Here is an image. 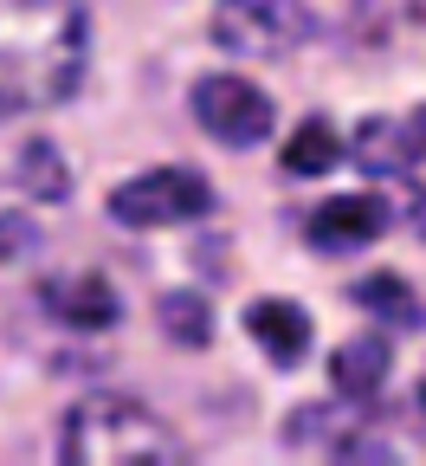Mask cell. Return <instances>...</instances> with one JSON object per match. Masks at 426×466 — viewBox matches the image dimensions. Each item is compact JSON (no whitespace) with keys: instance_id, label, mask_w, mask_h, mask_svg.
Masks as SVG:
<instances>
[{"instance_id":"cell-13","label":"cell","mask_w":426,"mask_h":466,"mask_svg":"<svg viewBox=\"0 0 426 466\" xmlns=\"http://www.w3.org/2000/svg\"><path fill=\"white\" fill-rule=\"evenodd\" d=\"M355 162L369 168V175H401V168L413 162V143H407L401 124H388V116H369V124H362V137H355Z\"/></svg>"},{"instance_id":"cell-1","label":"cell","mask_w":426,"mask_h":466,"mask_svg":"<svg viewBox=\"0 0 426 466\" xmlns=\"http://www.w3.org/2000/svg\"><path fill=\"white\" fill-rule=\"evenodd\" d=\"M91 20L65 0H0V116L52 110L84 85Z\"/></svg>"},{"instance_id":"cell-11","label":"cell","mask_w":426,"mask_h":466,"mask_svg":"<svg viewBox=\"0 0 426 466\" xmlns=\"http://www.w3.org/2000/svg\"><path fill=\"white\" fill-rule=\"evenodd\" d=\"M349 299H355L362 311H375V324H394V330H420V324H426V305L413 299V285H407L401 272H369V279H355Z\"/></svg>"},{"instance_id":"cell-16","label":"cell","mask_w":426,"mask_h":466,"mask_svg":"<svg viewBox=\"0 0 426 466\" xmlns=\"http://www.w3.org/2000/svg\"><path fill=\"white\" fill-rule=\"evenodd\" d=\"M33 240H39V227H33V220H20V214H0V266H7V259H20V253H33Z\"/></svg>"},{"instance_id":"cell-10","label":"cell","mask_w":426,"mask_h":466,"mask_svg":"<svg viewBox=\"0 0 426 466\" xmlns=\"http://www.w3.org/2000/svg\"><path fill=\"white\" fill-rule=\"evenodd\" d=\"M388 370H394V343L388 337H349V343H336V357H330V382L349 401H375Z\"/></svg>"},{"instance_id":"cell-4","label":"cell","mask_w":426,"mask_h":466,"mask_svg":"<svg viewBox=\"0 0 426 466\" xmlns=\"http://www.w3.org/2000/svg\"><path fill=\"white\" fill-rule=\"evenodd\" d=\"M207 33L233 58H284L311 39V7L303 0H220Z\"/></svg>"},{"instance_id":"cell-5","label":"cell","mask_w":426,"mask_h":466,"mask_svg":"<svg viewBox=\"0 0 426 466\" xmlns=\"http://www.w3.org/2000/svg\"><path fill=\"white\" fill-rule=\"evenodd\" d=\"M194 116H201V130L220 137L226 149H259L272 137V124H278V104L253 78L220 72V78H201L194 85Z\"/></svg>"},{"instance_id":"cell-15","label":"cell","mask_w":426,"mask_h":466,"mask_svg":"<svg viewBox=\"0 0 426 466\" xmlns=\"http://www.w3.org/2000/svg\"><path fill=\"white\" fill-rule=\"evenodd\" d=\"M20 188H26L33 201H65V195H72V168H65V156H58L45 137L20 149Z\"/></svg>"},{"instance_id":"cell-7","label":"cell","mask_w":426,"mask_h":466,"mask_svg":"<svg viewBox=\"0 0 426 466\" xmlns=\"http://www.w3.org/2000/svg\"><path fill=\"white\" fill-rule=\"evenodd\" d=\"M388 233V208L375 195H336L311 214V247L317 253H355Z\"/></svg>"},{"instance_id":"cell-17","label":"cell","mask_w":426,"mask_h":466,"mask_svg":"<svg viewBox=\"0 0 426 466\" xmlns=\"http://www.w3.org/2000/svg\"><path fill=\"white\" fill-rule=\"evenodd\" d=\"M407 143H413V156H426V110L413 116V130H407Z\"/></svg>"},{"instance_id":"cell-2","label":"cell","mask_w":426,"mask_h":466,"mask_svg":"<svg viewBox=\"0 0 426 466\" xmlns=\"http://www.w3.org/2000/svg\"><path fill=\"white\" fill-rule=\"evenodd\" d=\"M58 460H72V466H168V460H188V447L136 395H84L65 415V428H58Z\"/></svg>"},{"instance_id":"cell-12","label":"cell","mask_w":426,"mask_h":466,"mask_svg":"<svg viewBox=\"0 0 426 466\" xmlns=\"http://www.w3.org/2000/svg\"><path fill=\"white\" fill-rule=\"evenodd\" d=\"M342 162V137L330 116H303V124L284 137V168L291 175H330Z\"/></svg>"},{"instance_id":"cell-18","label":"cell","mask_w":426,"mask_h":466,"mask_svg":"<svg viewBox=\"0 0 426 466\" xmlns=\"http://www.w3.org/2000/svg\"><path fill=\"white\" fill-rule=\"evenodd\" d=\"M413 421H420V428H426V382H420V389H413Z\"/></svg>"},{"instance_id":"cell-14","label":"cell","mask_w":426,"mask_h":466,"mask_svg":"<svg viewBox=\"0 0 426 466\" xmlns=\"http://www.w3.org/2000/svg\"><path fill=\"white\" fill-rule=\"evenodd\" d=\"M155 324H162L181 350H207V337H213V311H207L201 291H168V299L155 305Z\"/></svg>"},{"instance_id":"cell-9","label":"cell","mask_w":426,"mask_h":466,"mask_svg":"<svg viewBox=\"0 0 426 466\" xmlns=\"http://www.w3.org/2000/svg\"><path fill=\"white\" fill-rule=\"evenodd\" d=\"M45 305L52 318H65L72 330H110L116 318H124V299H116V285L84 272V279H52L45 285Z\"/></svg>"},{"instance_id":"cell-6","label":"cell","mask_w":426,"mask_h":466,"mask_svg":"<svg viewBox=\"0 0 426 466\" xmlns=\"http://www.w3.org/2000/svg\"><path fill=\"white\" fill-rule=\"evenodd\" d=\"M284 447L291 453H323V460H388V447L369 441V428H362V401H349V395L297 408L284 421Z\"/></svg>"},{"instance_id":"cell-3","label":"cell","mask_w":426,"mask_h":466,"mask_svg":"<svg viewBox=\"0 0 426 466\" xmlns=\"http://www.w3.org/2000/svg\"><path fill=\"white\" fill-rule=\"evenodd\" d=\"M207 214H213V188L194 168H143L110 188L116 227H181V220H207Z\"/></svg>"},{"instance_id":"cell-8","label":"cell","mask_w":426,"mask_h":466,"mask_svg":"<svg viewBox=\"0 0 426 466\" xmlns=\"http://www.w3.org/2000/svg\"><path fill=\"white\" fill-rule=\"evenodd\" d=\"M246 330H253V343L278 370H297L303 357H311V311L291 305V299H253L246 305Z\"/></svg>"}]
</instances>
